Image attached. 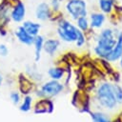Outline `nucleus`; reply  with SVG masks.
Wrapping results in <instances>:
<instances>
[{
	"mask_svg": "<svg viewBox=\"0 0 122 122\" xmlns=\"http://www.w3.org/2000/svg\"><path fill=\"white\" fill-rule=\"evenodd\" d=\"M117 39L114 36V33L112 30L111 29H105L103 30L97 39V45L94 48L95 53L102 57V58H107L111 51H112L113 47L116 44Z\"/></svg>",
	"mask_w": 122,
	"mask_h": 122,
	"instance_id": "1",
	"label": "nucleus"
},
{
	"mask_svg": "<svg viewBox=\"0 0 122 122\" xmlns=\"http://www.w3.org/2000/svg\"><path fill=\"white\" fill-rule=\"evenodd\" d=\"M97 99L101 106L107 109H112L116 105V99L112 92V85L105 83L100 86L97 92Z\"/></svg>",
	"mask_w": 122,
	"mask_h": 122,
	"instance_id": "2",
	"label": "nucleus"
},
{
	"mask_svg": "<svg viewBox=\"0 0 122 122\" xmlns=\"http://www.w3.org/2000/svg\"><path fill=\"white\" fill-rule=\"evenodd\" d=\"M57 33L59 37L66 42H74L76 40L77 27L72 25L68 20H61L58 24Z\"/></svg>",
	"mask_w": 122,
	"mask_h": 122,
	"instance_id": "3",
	"label": "nucleus"
},
{
	"mask_svg": "<svg viewBox=\"0 0 122 122\" xmlns=\"http://www.w3.org/2000/svg\"><path fill=\"white\" fill-rule=\"evenodd\" d=\"M66 10L72 19L76 20L81 16L87 15V4L84 0H68Z\"/></svg>",
	"mask_w": 122,
	"mask_h": 122,
	"instance_id": "4",
	"label": "nucleus"
},
{
	"mask_svg": "<svg viewBox=\"0 0 122 122\" xmlns=\"http://www.w3.org/2000/svg\"><path fill=\"white\" fill-rule=\"evenodd\" d=\"M26 15V7L25 4L21 0L15 1L14 5L11 8L10 17V19L15 23H20L24 20Z\"/></svg>",
	"mask_w": 122,
	"mask_h": 122,
	"instance_id": "5",
	"label": "nucleus"
},
{
	"mask_svg": "<svg viewBox=\"0 0 122 122\" xmlns=\"http://www.w3.org/2000/svg\"><path fill=\"white\" fill-rule=\"evenodd\" d=\"M63 90L62 84H60L57 80H51L47 83H45L41 88V94L42 95H48V96H53L58 94Z\"/></svg>",
	"mask_w": 122,
	"mask_h": 122,
	"instance_id": "6",
	"label": "nucleus"
},
{
	"mask_svg": "<svg viewBox=\"0 0 122 122\" xmlns=\"http://www.w3.org/2000/svg\"><path fill=\"white\" fill-rule=\"evenodd\" d=\"M51 15V10L50 6L47 3H40L37 5L35 10V16L38 20L46 21L48 20Z\"/></svg>",
	"mask_w": 122,
	"mask_h": 122,
	"instance_id": "7",
	"label": "nucleus"
},
{
	"mask_svg": "<svg viewBox=\"0 0 122 122\" xmlns=\"http://www.w3.org/2000/svg\"><path fill=\"white\" fill-rule=\"evenodd\" d=\"M14 34H15L16 38L18 39V41L21 42V43H23V44H25V45H28V46L33 44V39H34V37H32L31 35H30V34L24 30V28H23L22 26H19V27L16 29Z\"/></svg>",
	"mask_w": 122,
	"mask_h": 122,
	"instance_id": "8",
	"label": "nucleus"
},
{
	"mask_svg": "<svg viewBox=\"0 0 122 122\" xmlns=\"http://www.w3.org/2000/svg\"><path fill=\"white\" fill-rule=\"evenodd\" d=\"M121 57H122V33H119L115 46L113 47L112 51L106 59L108 61H115Z\"/></svg>",
	"mask_w": 122,
	"mask_h": 122,
	"instance_id": "9",
	"label": "nucleus"
},
{
	"mask_svg": "<svg viewBox=\"0 0 122 122\" xmlns=\"http://www.w3.org/2000/svg\"><path fill=\"white\" fill-rule=\"evenodd\" d=\"M22 27L32 37H35L36 35H38V32L40 30V28H41L39 23H36V22H33V21H30V20L24 21L23 24H22Z\"/></svg>",
	"mask_w": 122,
	"mask_h": 122,
	"instance_id": "10",
	"label": "nucleus"
},
{
	"mask_svg": "<svg viewBox=\"0 0 122 122\" xmlns=\"http://www.w3.org/2000/svg\"><path fill=\"white\" fill-rule=\"evenodd\" d=\"M58 47H59V41L56 39H48L47 41H44L43 44V50L49 55H53L56 52Z\"/></svg>",
	"mask_w": 122,
	"mask_h": 122,
	"instance_id": "11",
	"label": "nucleus"
},
{
	"mask_svg": "<svg viewBox=\"0 0 122 122\" xmlns=\"http://www.w3.org/2000/svg\"><path fill=\"white\" fill-rule=\"evenodd\" d=\"M90 20H91L90 21L91 27L93 29H98V28L102 27V25L104 24L105 15L101 12H93L91 14Z\"/></svg>",
	"mask_w": 122,
	"mask_h": 122,
	"instance_id": "12",
	"label": "nucleus"
},
{
	"mask_svg": "<svg viewBox=\"0 0 122 122\" xmlns=\"http://www.w3.org/2000/svg\"><path fill=\"white\" fill-rule=\"evenodd\" d=\"M43 44H44V38L41 35H36L33 39V45L35 50V61H39L41 56V51L43 50Z\"/></svg>",
	"mask_w": 122,
	"mask_h": 122,
	"instance_id": "13",
	"label": "nucleus"
},
{
	"mask_svg": "<svg viewBox=\"0 0 122 122\" xmlns=\"http://www.w3.org/2000/svg\"><path fill=\"white\" fill-rule=\"evenodd\" d=\"M98 5L102 12L110 13L113 7V0H99Z\"/></svg>",
	"mask_w": 122,
	"mask_h": 122,
	"instance_id": "14",
	"label": "nucleus"
},
{
	"mask_svg": "<svg viewBox=\"0 0 122 122\" xmlns=\"http://www.w3.org/2000/svg\"><path fill=\"white\" fill-rule=\"evenodd\" d=\"M63 74H64V70L62 68L56 67V68H51L49 70V75L53 80H59V79H61L62 76H63Z\"/></svg>",
	"mask_w": 122,
	"mask_h": 122,
	"instance_id": "15",
	"label": "nucleus"
},
{
	"mask_svg": "<svg viewBox=\"0 0 122 122\" xmlns=\"http://www.w3.org/2000/svg\"><path fill=\"white\" fill-rule=\"evenodd\" d=\"M76 24H77L78 29L80 30H82L83 32L86 31L89 29V25H90V23H89V21H88L86 16H81V17L77 18L76 19Z\"/></svg>",
	"mask_w": 122,
	"mask_h": 122,
	"instance_id": "16",
	"label": "nucleus"
},
{
	"mask_svg": "<svg viewBox=\"0 0 122 122\" xmlns=\"http://www.w3.org/2000/svg\"><path fill=\"white\" fill-rule=\"evenodd\" d=\"M112 89L114 97L116 99V102L121 103L122 102V89L118 85H112Z\"/></svg>",
	"mask_w": 122,
	"mask_h": 122,
	"instance_id": "17",
	"label": "nucleus"
},
{
	"mask_svg": "<svg viewBox=\"0 0 122 122\" xmlns=\"http://www.w3.org/2000/svg\"><path fill=\"white\" fill-rule=\"evenodd\" d=\"M92 118L93 122H110L107 116L101 112H93L92 113Z\"/></svg>",
	"mask_w": 122,
	"mask_h": 122,
	"instance_id": "18",
	"label": "nucleus"
},
{
	"mask_svg": "<svg viewBox=\"0 0 122 122\" xmlns=\"http://www.w3.org/2000/svg\"><path fill=\"white\" fill-rule=\"evenodd\" d=\"M76 46L77 47H82L85 43V35L83 33L82 30H80L78 28H77V34H76Z\"/></svg>",
	"mask_w": 122,
	"mask_h": 122,
	"instance_id": "19",
	"label": "nucleus"
},
{
	"mask_svg": "<svg viewBox=\"0 0 122 122\" xmlns=\"http://www.w3.org/2000/svg\"><path fill=\"white\" fill-rule=\"evenodd\" d=\"M30 106H31V97L30 96H26L25 99H24L23 104L20 107V110L23 111V112H28V111H30Z\"/></svg>",
	"mask_w": 122,
	"mask_h": 122,
	"instance_id": "20",
	"label": "nucleus"
},
{
	"mask_svg": "<svg viewBox=\"0 0 122 122\" xmlns=\"http://www.w3.org/2000/svg\"><path fill=\"white\" fill-rule=\"evenodd\" d=\"M8 52H9V50H8L7 46L4 45V44H1L0 45V55L1 56H6L8 54Z\"/></svg>",
	"mask_w": 122,
	"mask_h": 122,
	"instance_id": "21",
	"label": "nucleus"
},
{
	"mask_svg": "<svg viewBox=\"0 0 122 122\" xmlns=\"http://www.w3.org/2000/svg\"><path fill=\"white\" fill-rule=\"evenodd\" d=\"M10 98H11L12 102H13L14 104H16V103L19 102L20 96H19V94H18L17 92H11V93H10Z\"/></svg>",
	"mask_w": 122,
	"mask_h": 122,
	"instance_id": "22",
	"label": "nucleus"
},
{
	"mask_svg": "<svg viewBox=\"0 0 122 122\" xmlns=\"http://www.w3.org/2000/svg\"><path fill=\"white\" fill-rule=\"evenodd\" d=\"M61 3V0H51V5L53 10H57L59 8V5Z\"/></svg>",
	"mask_w": 122,
	"mask_h": 122,
	"instance_id": "23",
	"label": "nucleus"
},
{
	"mask_svg": "<svg viewBox=\"0 0 122 122\" xmlns=\"http://www.w3.org/2000/svg\"><path fill=\"white\" fill-rule=\"evenodd\" d=\"M5 16H6V13H5V11H4L3 6H2V5H0V18L5 17Z\"/></svg>",
	"mask_w": 122,
	"mask_h": 122,
	"instance_id": "24",
	"label": "nucleus"
},
{
	"mask_svg": "<svg viewBox=\"0 0 122 122\" xmlns=\"http://www.w3.org/2000/svg\"><path fill=\"white\" fill-rule=\"evenodd\" d=\"M113 122H122V121H121V119H120V118H117V119H115Z\"/></svg>",
	"mask_w": 122,
	"mask_h": 122,
	"instance_id": "25",
	"label": "nucleus"
},
{
	"mask_svg": "<svg viewBox=\"0 0 122 122\" xmlns=\"http://www.w3.org/2000/svg\"><path fill=\"white\" fill-rule=\"evenodd\" d=\"M1 83H2V75L0 74V84H1Z\"/></svg>",
	"mask_w": 122,
	"mask_h": 122,
	"instance_id": "26",
	"label": "nucleus"
},
{
	"mask_svg": "<svg viewBox=\"0 0 122 122\" xmlns=\"http://www.w3.org/2000/svg\"><path fill=\"white\" fill-rule=\"evenodd\" d=\"M120 59H121V60H120V65H121V67H122V57H121Z\"/></svg>",
	"mask_w": 122,
	"mask_h": 122,
	"instance_id": "27",
	"label": "nucleus"
}]
</instances>
